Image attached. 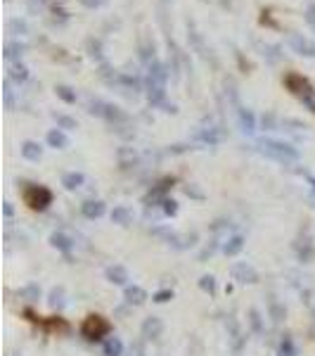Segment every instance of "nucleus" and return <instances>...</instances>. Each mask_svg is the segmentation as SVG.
<instances>
[{"instance_id":"1","label":"nucleus","mask_w":315,"mask_h":356,"mask_svg":"<svg viewBox=\"0 0 315 356\" xmlns=\"http://www.w3.org/2000/svg\"><path fill=\"white\" fill-rule=\"evenodd\" d=\"M263 152L270 157H275V159H280V162H284V159H296V150H292L289 145H284V143H278V140H263L261 143Z\"/></svg>"},{"instance_id":"2","label":"nucleus","mask_w":315,"mask_h":356,"mask_svg":"<svg viewBox=\"0 0 315 356\" xmlns=\"http://www.w3.org/2000/svg\"><path fill=\"white\" fill-rule=\"evenodd\" d=\"M284 83H287V88L292 93H296L301 100H306V98H313V88H310V83L304 79V76H298V74L289 72L284 76Z\"/></svg>"},{"instance_id":"3","label":"nucleus","mask_w":315,"mask_h":356,"mask_svg":"<svg viewBox=\"0 0 315 356\" xmlns=\"http://www.w3.org/2000/svg\"><path fill=\"white\" fill-rule=\"evenodd\" d=\"M24 200H26L28 207H34V209H43L45 204H50V192L45 190V188L34 185V188H28V190L24 192Z\"/></svg>"},{"instance_id":"4","label":"nucleus","mask_w":315,"mask_h":356,"mask_svg":"<svg viewBox=\"0 0 315 356\" xmlns=\"http://www.w3.org/2000/svg\"><path fill=\"white\" fill-rule=\"evenodd\" d=\"M289 48L298 53V55H306V57H315V43H310L308 38H304L301 34H289L287 38Z\"/></svg>"},{"instance_id":"5","label":"nucleus","mask_w":315,"mask_h":356,"mask_svg":"<svg viewBox=\"0 0 315 356\" xmlns=\"http://www.w3.org/2000/svg\"><path fill=\"white\" fill-rule=\"evenodd\" d=\"M109 325L104 323V320L100 318V316H90L88 323L83 325V332L88 335V337H95V335H102V332H107Z\"/></svg>"},{"instance_id":"6","label":"nucleus","mask_w":315,"mask_h":356,"mask_svg":"<svg viewBox=\"0 0 315 356\" xmlns=\"http://www.w3.org/2000/svg\"><path fill=\"white\" fill-rule=\"evenodd\" d=\"M48 143L52 147H66L69 145V140H66V136H64L62 131H50L48 133Z\"/></svg>"},{"instance_id":"7","label":"nucleus","mask_w":315,"mask_h":356,"mask_svg":"<svg viewBox=\"0 0 315 356\" xmlns=\"http://www.w3.org/2000/svg\"><path fill=\"white\" fill-rule=\"evenodd\" d=\"M22 155L26 157V159H31V162H36V159H40V145H36V143H24Z\"/></svg>"},{"instance_id":"8","label":"nucleus","mask_w":315,"mask_h":356,"mask_svg":"<svg viewBox=\"0 0 315 356\" xmlns=\"http://www.w3.org/2000/svg\"><path fill=\"white\" fill-rule=\"evenodd\" d=\"M10 76L14 79V81H26V76H28V69L24 67V64H12L10 67Z\"/></svg>"},{"instance_id":"9","label":"nucleus","mask_w":315,"mask_h":356,"mask_svg":"<svg viewBox=\"0 0 315 356\" xmlns=\"http://www.w3.org/2000/svg\"><path fill=\"white\" fill-rule=\"evenodd\" d=\"M240 124H242V131L252 133V131H254V117H252V112H246V110L240 112Z\"/></svg>"},{"instance_id":"10","label":"nucleus","mask_w":315,"mask_h":356,"mask_svg":"<svg viewBox=\"0 0 315 356\" xmlns=\"http://www.w3.org/2000/svg\"><path fill=\"white\" fill-rule=\"evenodd\" d=\"M83 211H86V216H100L104 211V207H102V202H88L83 207Z\"/></svg>"},{"instance_id":"11","label":"nucleus","mask_w":315,"mask_h":356,"mask_svg":"<svg viewBox=\"0 0 315 356\" xmlns=\"http://www.w3.org/2000/svg\"><path fill=\"white\" fill-rule=\"evenodd\" d=\"M159 332H162V323H159L156 318H152V320H147V323H144V335H152V337H156Z\"/></svg>"},{"instance_id":"12","label":"nucleus","mask_w":315,"mask_h":356,"mask_svg":"<svg viewBox=\"0 0 315 356\" xmlns=\"http://www.w3.org/2000/svg\"><path fill=\"white\" fill-rule=\"evenodd\" d=\"M83 183V176L81 174H66L64 176V185H66V188H78V185H81Z\"/></svg>"},{"instance_id":"13","label":"nucleus","mask_w":315,"mask_h":356,"mask_svg":"<svg viewBox=\"0 0 315 356\" xmlns=\"http://www.w3.org/2000/svg\"><path fill=\"white\" fill-rule=\"evenodd\" d=\"M22 53H24V46H22V43H10L8 48H5V57H17V55H22Z\"/></svg>"},{"instance_id":"14","label":"nucleus","mask_w":315,"mask_h":356,"mask_svg":"<svg viewBox=\"0 0 315 356\" xmlns=\"http://www.w3.org/2000/svg\"><path fill=\"white\" fill-rule=\"evenodd\" d=\"M104 351H107V356H118L121 354V342H118V339H109Z\"/></svg>"},{"instance_id":"15","label":"nucleus","mask_w":315,"mask_h":356,"mask_svg":"<svg viewBox=\"0 0 315 356\" xmlns=\"http://www.w3.org/2000/svg\"><path fill=\"white\" fill-rule=\"evenodd\" d=\"M57 95H60L64 102H74V100H76V95L72 93V88H66V86H60V88H57Z\"/></svg>"},{"instance_id":"16","label":"nucleus","mask_w":315,"mask_h":356,"mask_svg":"<svg viewBox=\"0 0 315 356\" xmlns=\"http://www.w3.org/2000/svg\"><path fill=\"white\" fill-rule=\"evenodd\" d=\"M128 299L135 301V304H140V301L144 299V292L140 290V287H130V290H128Z\"/></svg>"},{"instance_id":"17","label":"nucleus","mask_w":315,"mask_h":356,"mask_svg":"<svg viewBox=\"0 0 315 356\" xmlns=\"http://www.w3.org/2000/svg\"><path fill=\"white\" fill-rule=\"evenodd\" d=\"M52 242H54V245H60L62 249H69V240H66L64 235H54V237H52Z\"/></svg>"},{"instance_id":"18","label":"nucleus","mask_w":315,"mask_h":356,"mask_svg":"<svg viewBox=\"0 0 315 356\" xmlns=\"http://www.w3.org/2000/svg\"><path fill=\"white\" fill-rule=\"evenodd\" d=\"M232 242H234V245L225 247V252H228V254H234V252H237V249H240V247H242V240H240V237H234Z\"/></svg>"},{"instance_id":"19","label":"nucleus","mask_w":315,"mask_h":356,"mask_svg":"<svg viewBox=\"0 0 315 356\" xmlns=\"http://www.w3.org/2000/svg\"><path fill=\"white\" fill-rule=\"evenodd\" d=\"M88 48H90V55L100 57V43H98V41H88Z\"/></svg>"},{"instance_id":"20","label":"nucleus","mask_w":315,"mask_h":356,"mask_svg":"<svg viewBox=\"0 0 315 356\" xmlns=\"http://www.w3.org/2000/svg\"><path fill=\"white\" fill-rule=\"evenodd\" d=\"M81 3L86 5V8H102L107 0H81Z\"/></svg>"},{"instance_id":"21","label":"nucleus","mask_w":315,"mask_h":356,"mask_svg":"<svg viewBox=\"0 0 315 356\" xmlns=\"http://www.w3.org/2000/svg\"><path fill=\"white\" fill-rule=\"evenodd\" d=\"M280 356H294V349H292V342H284V344H282V351H280Z\"/></svg>"},{"instance_id":"22","label":"nucleus","mask_w":315,"mask_h":356,"mask_svg":"<svg viewBox=\"0 0 315 356\" xmlns=\"http://www.w3.org/2000/svg\"><path fill=\"white\" fill-rule=\"evenodd\" d=\"M109 275H112V278L116 275V278H118V283H124V280H126V273H124L121 268H112V271H109Z\"/></svg>"},{"instance_id":"23","label":"nucleus","mask_w":315,"mask_h":356,"mask_svg":"<svg viewBox=\"0 0 315 356\" xmlns=\"http://www.w3.org/2000/svg\"><path fill=\"white\" fill-rule=\"evenodd\" d=\"M57 121H60V124H62L64 128H74V126H76V124H74V121H72L69 117H57Z\"/></svg>"},{"instance_id":"24","label":"nucleus","mask_w":315,"mask_h":356,"mask_svg":"<svg viewBox=\"0 0 315 356\" xmlns=\"http://www.w3.org/2000/svg\"><path fill=\"white\" fill-rule=\"evenodd\" d=\"M130 356H142V347H140V344H135L133 351H130Z\"/></svg>"}]
</instances>
